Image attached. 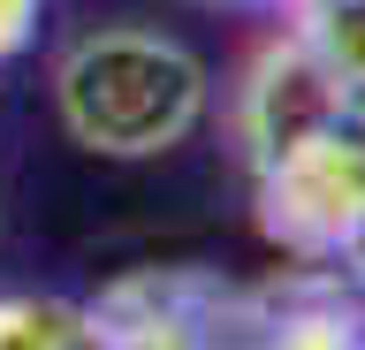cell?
<instances>
[{
	"instance_id": "cell-6",
	"label": "cell",
	"mask_w": 365,
	"mask_h": 350,
	"mask_svg": "<svg viewBox=\"0 0 365 350\" xmlns=\"http://www.w3.org/2000/svg\"><path fill=\"white\" fill-rule=\"evenodd\" d=\"M38 16H46V0H0V69L38 38Z\"/></svg>"
},
{
	"instance_id": "cell-8",
	"label": "cell",
	"mask_w": 365,
	"mask_h": 350,
	"mask_svg": "<svg viewBox=\"0 0 365 350\" xmlns=\"http://www.w3.org/2000/svg\"><path fill=\"white\" fill-rule=\"evenodd\" d=\"M213 8H282V0H213Z\"/></svg>"
},
{
	"instance_id": "cell-3",
	"label": "cell",
	"mask_w": 365,
	"mask_h": 350,
	"mask_svg": "<svg viewBox=\"0 0 365 350\" xmlns=\"http://www.w3.org/2000/svg\"><path fill=\"white\" fill-rule=\"evenodd\" d=\"M342 115H350V92L335 84V69L297 31H274L267 46L244 61L236 99H228V130L244 145V168H267L282 153H297V145L342 130Z\"/></svg>"
},
{
	"instance_id": "cell-5",
	"label": "cell",
	"mask_w": 365,
	"mask_h": 350,
	"mask_svg": "<svg viewBox=\"0 0 365 350\" xmlns=\"http://www.w3.org/2000/svg\"><path fill=\"white\" fill-rule=\"evenodd\" d=\"M289 31L335 69L342 92H365V0H297Z\"/></svg>"
},
{
	"instance_id": "cell-1",
	"label": "cell",
	"mask_w": 365,
	"mask_h": 350,
	"mask_svg": "<svg viewBox=\"0 0 365 350\" xmlns=\"http://www.w3.org/2000/svg\"><path fill=\"white\" fill-rule=\"evenodd\" d=\"M213 76L182 38L145 24H99L53 61V115L91 160H160L198 138Z\"/></svg>"
},
{
	"instance_id": "cell-2",
	"label": "cell",
	"mask_w": 365,
	"mask_h": 350,
	"mask_svg": "<svg viewBox=\"0 0 365 350\" xmlns=\"http://www.w3.org/2000/svg\"><path fill=\"white\" fill-rule=\"evenodd\" d=\"M251 213L289 267H335L365 213V145L350 130H327L282 160L251 168Z\"/></svg>"
},
{
	"instance_id": "cell-9",
	"label": "cell",
	"mask_w": 365,
	"mask_h": 350,
	"mask_svg": "<svg viewBox=\"0 0 365 350\" xmlns=\"http://www.w3.org/2000/svg\"><path fill=\"white\" fill-rule=\"evenodd\" d=\"M282 8H297V0H282Z\"/></svg>"
},
{
	"instance_id": "cell-7",
	"label": "cell",
	"mask_w": 365,
	"mask_h": 350,
	"mask_svg": "<svg viewBox=\"0 0 365 350\" xmlns=\"http://www.w3.org/2000/svg\"><path fill=\"white\" fill-rule=\"evenodd\" d=\"M335 274H342V282H350V289H358V297H365V213H358V229H350V244H342Z\"/></svg>"
},
{
	"instance_id": "cell-4",
	"label": "cell",
	"mask_w": 365,
	"mask_h": 350,
	"mask_svg": "<svg viewBox=\"0 0 365 350\" xmlns=\"http://www.w3.org/2000/svg\"><path fill=\"white\" fill-rule=\"evenodd\" d=\"M0 350H114L99 312L76 297H38V289H8L0 297Z\"/></svg>"
}]
</instances>
